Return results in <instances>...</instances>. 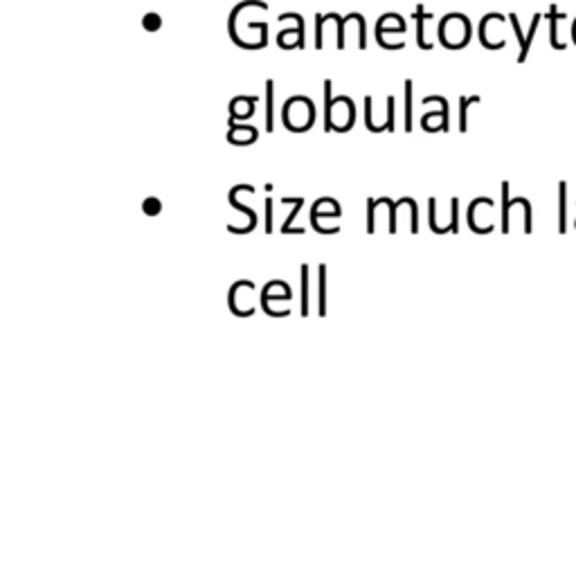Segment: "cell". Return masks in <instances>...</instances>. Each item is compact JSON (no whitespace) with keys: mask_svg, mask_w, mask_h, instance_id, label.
Masks as SVG:
<instances>
[{"mask_svg":"<svg viewBox=\"0 0 576 576\" xmlns=\"http://www.w3.org/2000/svg\"><path fill=\"white\" fill-rule=\"evenodd\" d=\"M439 38L446 47H464L470 38V23L464 14H448L443 16L441 25H439Z\"/></svg>","mask_w":576,"mask_h":576,"instance_id":"cell-1","label":"cell"},{"mask_svg":"<svg viewBox=\"0 0 576 576\" xmlns=\"http://www.w3.org/2000/svg\"><path fill=\"white\" fill-rule=\"evenodd\" d=\"M279 45L281 47H288V50H293V47H304V19L297 14V27L295 30H281L279 32Z\"/></svg>","mask_w":576,"mask_h":576,"instance_id":"cell-2","label":"cell"},{"mask_svg":"<svg viewBox=\"0 0 576 576\" xmlns=\"http://www.w3.org/2000/svg\"><path fill=\"white\" fill-rule=\"evenodd\" d=\"M230 133H228V142L237 144V147H246V144H253L257 140V128L255 126H246V124H234L230 119Z\"/></svg>","mask_w":576,"mask_h":576,"instance_id":"cell-3","label":"cell"},{"mask_svg":"<svg viewBox=\"0 0 576 576\" xmlns=\"http://www.w3.org/2000/svg\"><path fill=\"white\" fill-rule=\"evenodd\" d=\"M412 19L417 21V43L421 50H433V43H426V38H424V23L428 19H433V14H426L424 12V5H417V10L415 14H412Z\"/></svg>","mask_w":576,"mask_h":576,"instance_id":"cell-4","label":"cell"},{"mask_svg":"<svg viewBox=\"0 0 576 576\" xmlns=\"http://www.w3.org/2000/svg\"><path fill=\"white\" fill-rule=\"evenodd\" d=\"M275 84H273V79L266 81V131L273 133V128H275V119H273V97H275Z\"/></svg>","mask_w":576,"mask_h":576,"instance_id":"cell-5","label":"cell"},{"mask_svg":"<svg viewBox=\"0 0 576 576\" xmlns=\"http://www.w3.org/2000/svg\"><path fill=\"white\" fill-rule=\"evenodd\" d=\"M412 81H405V131H412Z\"/></svg>","mask_w":576,"mask_h":576,"instance_id":"cell-6","label":"cell"},{"mask_svg":"<svg viewBox=\"0 0 576 576\" xmlns=\"http://www.w3.org/2000/svg\"><path fill=\"white\" fill-rule=\"evenodd\" d=\"M547 19H549V23H551V45H554V47H563V43H558V38H556V23L561 21V19H565V16L558 14L556 5H551V7H549V14H547Z\"/></svg>","mask_w":576,"mask_h":576,"instance_id":"cell-7","label":"cell"},{"mask_svg":"<svg viewBox=\"0 0 576 576\" xmlns=\"http://www.w3.org/2000/svg\"><path fill=\"white\" fill-rule=\"evenodd\" d=\"M327 266H320V315L327 313Z\"/></svg>","mask_w":576,"mask_h":576,"instance_id":"cell-8","label":"cell"},{"mask_svg":"<svg viewBox=\"0 0 576 576\" xmlns=\"http://www.w3.org/2000/svg\"><path fill=\"white\" fill-rule=\"evenodd\" d=\"M308 313V266H302V315Z\"/></svg>","mask_w":576,"mask_h":576,"instance_id":"cell-9","label":"cell"},{"mask_svg":"<svg viewBox=\"0 0 576 576\" xmlns=\"http://www.w3.org/2000/svg\"><path fill=\"white\" fill-rule=\"evenodd\" d=\"M160 25H162V19H160L158 14H153V12H151V14H147V16H144V19H142V27H144V30H149V32L160 30Z\"/></svg>","mask_w":576,"mask_h":576,"instance_id":"cell-10","label":"cell"},{"mask_svg":"<svg viewBox=\"0 0 576 576\" xmlns=\"http://www.w3.org/2000/svg\"><path fill=\"white\" fill-rule=\"evenodd\" d=\"M538 21H540V14H536V16H533V21H531V27H529V36L525 38V45H522V54H520V61H525V59H527V50H529V43H531V38H533V34H536Z\"/></svg>","mask_w":576,"mask_h":576,"instance_id":"cell-11","label":"cell"},{"mask_svg":"<svg viewBox=\"0 0 576 576\" xmlns=\"http://www.w3.org/2000/svg\"><path fill=\"white\" fill-rule=\"evenodd\" d=\"M327 23V16L315 14V47L322 50V25Z\"/></svg>","mask_w":576,"mask_h":576,"instance_id":"cell-12","label":"cell"},{"mask_svg":"<svg viewBox=\"0 0 576 576\" xmlns=\"http://www.w3.org/2000/svg\"><path fill=\"white\" fill-rule=\"evenodd\" d=\"M142 207H144V212H147V214H156L158 209H160V203L156 198H149Z\"/></svg>","mask_w":576,"mask_h":576,"instance_id":"cell-13","label":"cell"},{"mask_svg":"<svg viewBox=\"0 0 576 576\" xmlns=\"http://www.w3.org/2000/svg\"><path fill=\"white\" fill-rule=\"evenodd\" d=\"M266 212H268V221H266V230H268V234L273 232V203L270 198L266 200Z\"/></svg>","mask_w":576,"mask_h":576,"instance_id":"cell-14","label":"cell"}]
</instances>
